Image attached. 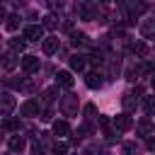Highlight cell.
I'll return each instance as SVG.
<instances>
[{
	"label": "cell",
	"mask_w": 155,
	"mask_h": 155,
	"mask_svg": "<svg viewBox=\"0 0 155 155\" xmlns=\"http://www.w3.org/2000/svg\"><path fill=\"white\" fill-rule=\"evenodd\" d=\"M46 5H48L51 10H61V7L65 5V0H46Z\"/></svg>",
	"instance_id": "29"
},
{
	"label": "cell",
	"mask_w": 155,
	"mask_h": 155,
	"mask_svg": "<svg viewBox=\"0 0 155 155\" xmlns=\"http://www.w3.org/2000/svg\"><path fill=\"white\" fill-rule=\"evenodd\" d=\"M0 140H2V131H0Z\"/></svg>",
	"instance_id": "38"
},
{
	"label": "cell",
	"mask_w": 155,
	"mask_h": 155,
	"mask_svg": "<svg viewBox=\"0 0 155 155\" xmlns=\"http://www.w3.org/2000/svg\"><path fill=\"white\" fill-rule=\"evenodd\" d=\"M102 82H104V80H102V73H97V70L85 75V85H87L90 90H99V87H102Z\"/></svg>",
	"instance_id": "7"
},
{
	"label": "cell",
	"mask_w": 155,
	"mask_h": 155,
	"mask_svg": "<svg viewBox=\"0 0 155 155\" xmlns=\"http://www.w3.org/2000/svg\"><path fill=\"white\" fill-rule=\"evenodd\" d=\"M56 85L70 90V87H73V75H70L68 70H58V73H56Z\"/></svg>",
	"instance_id": "8"
},
{
	"label": "cell",
	"mask_w": 155,
	"mask_h": 155,
	"mask_svg": "<svg viewBox=\"0 0 155 155\" xmlns=\"http://www.w3.org/2000/svg\"><path fill=\"white\" fill-rule=\"evenodd\" d=\"M99 2H102V5H109V2H111V0H99Z\"/></svg>",
	"instance_id": "33"
},
{
	"label": "cell",
	"mask_w": 155,
	"mask_h": 155,
	"mask_svg": "<svg viewBox=\"0 0 155 155\" xmlns=\"http://www.w3.org/2000/svg\"><path fill=\"white\" fill-rule=\"evenodd\" d=\"M53 94H56V90L51 87V90H44V94H41V99H44V104H48L51 99H53Z\"/></svg>",
	"instance_id": "26"
},
{
	"label": "cell",
	"mask_w": 155,
	"mask_h": 155,
	"mask_svg": "<svg viewBox=\"0 0 155 155\" xmlns=\"http://www.w3.org/2000/svg\"><path fill=\"white\" fill-rule=\"evenodd\" d=\"M150 131H153V126H150V121H140V124H138V133H140V136H148Z\"/></svg>",
	"instance_id": "25"
},
{
	"label": "cell",
	"mask_w": 155,
	"mask_h": 155,
	"mask_svg": "<svg viewBox=\"0 0 155 155\" xmlns=\"http://www.w3.org/2000/svg\"><path fill=\"white\" fill-rule=\"evenodd\" d=\"M70 133V126L65 124V121H53V136H68Z\"/></svg>",
	"instance_id": "15"
},
{
	"label": "cell",
	"mask_w": 155,
	"mask_h": 155,
	"mask_svg": "<svg viewBox=\"0 0 155 155\" xmlns=\"http://www.w3.org/2000/svg\"><path fill=\"white\" fill-rule=\"evenodd\" d=\"M7 143H10V153H22V150H24V145H27V140H24L19 133H17V136H10V140H7Z\"/></svg>",
	"instance_id": "11"
},
{
	"label": "cell",
	"mask_w": 155,
	"mask_h": 155,
	"mask_svg": "<svg viewBox=\"0 0 155 155\" xmlns=\"http://www.w3.org/2000/svg\"><path fill=\"white\" fill-rule=\"evenodd\" d=\"M90 61H92L94 65H102V63H104V58H102V53H99V51H94V53L90 56Z\"/></svg>",
	"instance_id": "30"
},
{
	"label": "cell",
	"mask_w": 155,
	"mask_h": 155,
	"mask_svg": "<svg viewBox=\"0 0 155 155\" xmlns=\"http://www.w3.org/2000/svg\"><path fill=\"white\" fill-rule=\"evenodd\" d=\"M85 155H97V153H94V150H87V153H85Z\"/></svg>",
	"instance_id": "34"
},
{
	"label": "cell",
	"mask_w": 155,
	"mask_h": 155,
	"mask_svg": "<svg viewBox=\"0 0 155 155\" xmlns=\"http://www.w3.org/2000/svg\"><path fill=\"white\" fill-rule=\"evenodd\" d=\"M7 19V12H5V7H0V24Z\"/></svg>",
	"instance_id": "31"
},
{
	"label": "cell",
	"mask_w": 155,
	"mask_h": 155,
	"mask_svg": "<svg viewBox=\"0 0 155 155\" xmlns=\"http://www.w3.org/2000/svg\"><path fill=\"white\" fill-rule=\"evenodd\" d=\"M153 90H155V75H153Z\"/></svg>",
	"instance_id": "35"
},
{
	"label": "cell",
	"mask_w": 155,
	"mask_h": 155,
	"mask_svg": "<svg viewBox=\"0 0 155 155\" xmlns=\"http://www.w3.org/2000/svg\"><path fill=\"white\" fill-rule=\"evenodd\" d=\"M124 153H126V155H138L136 143H124Z\"/></svg>",
	"instance_id": "28"
},
{
	"label": "cell",
	"mask_w": 155,
	"mask_h": 155,
	"mask_svg": "<svg viewBox=\"0 0 155 155\" xmlns=\"http://www.w3.org/2000/svg\"><path fill=\"white\" fill-rule=\"evenodd\" d=\"M85 65H87V56H82V53H73L70 56V68L73 70H85Z\"/></svg>",
	"instance_id": "10"
},
{
	"label": "cell",
	"mask_w": 155,
	"mask_h": 155,
	"mask_svg": "<svg viewBox=\"0 0 155 155\" xmlns=\"http://www.w3.org/2000/svg\"><path fill=\"white\" fill-rule=\"evenodd\" d=\"M94 114H97V107L94 104H85V116L87 119H94Z\"/></svg>",
	"instance_id": "27"
},
{
	"label": "cell",
	"mask_w": 155,
	"mask_h": 155,
	"mask_svg": "<svg viewBox=\"0 0 155 155\" xmlns=\"http://www.w3.org/2000/svg\"><path fill=\"white\" fill-rule=\"evenodd\" d=\"M138 97H140V90H131V92H126V94H124V109H126V114L136 109Z\"/></svg>",
	"instance_id": "6"
},
{
	"label": "cell",
	"mask_w": 155,
	"mask_h": 155,
	"mask_svg": "<svg viewBox=\"0 0 155 155\" xmlns=\"http://www.w3.org/2000/svg\"><path fill=\"white\" fill-rule=\"evenodd\" d=\"M111 126H114V131H116V133H124V131H128V128L133 126V119L124 111V114H116V116L111 119Z\"/></svg>",
	"instance_id": "2"
},
{
	"label": "cell",
	"mask_w": 155,
	"mask_h": 155,
	"mask_svg": "<svg viewBox=\"0 0 155 155\" xmlns=\"http://www.w3.org/2000/svg\"><path fill=\"white\" fill-rule=\"evenodd\" d=\"M143 107H145V111H148V114H155V94H153V97H145Z\"/></svg>",
	"instance_id": "22"
},
{
	"label": "cell",
	"mask_w": 155,
	"mask_h": 155,
	"mask_svg": "<svg viewBox=\"0 0 155 155\" xmlns=\"http://www.w3.org/2000/svg\"><path fill=\"white\" fill-rule=\"evenodd\" d=\"M19 114H22V116H29V119H34V116H39V114H41V107H39V102H34V99H27V102L19 107Z\"/></svg>",
	"instance_id": "5"
},
{
	"label": "cell",
	"mask_w": 155,
	"mask_h": 155,
	"mask_svg": "<svg viewBox=\"0 0 155 155\" xmlns=\"http://www.w3.org/2000/svg\"><path fill=\"white\" fill-rule=\"evenodd\" d=\"M15 65H17V53H15V51L5 53V56H2V68H5V70H12Z\"/></svg>",
	"instance_id": "14"
},
{
	"label": "cell",
	"mask_w": 155,
	"mask_h": 155,
	"mask_svg": "<svg viewBox=\"0 0 155 155\" xmlns=\"http://www.w3.org/2000/svg\"><path fill=\"white\" fill-rule=\"evenodd\" d=\"M140 36H145V39H153L155 36V19H143L140 22Z\"/></svg>",
	"instance_id": "9"
},
{
	"label": "cell",
	"mask_w": 155,
	"mask_h": 155,
	"mask_svg": "<svg viewBox=\"0 0 155 155\" xmlns=\"http://www.w3.org/2000/svg\"><path fill=\"white\" fill-rule=\"evenodd\" d=\"M2 155H15V153H2Z\"/></svg>",
	"instance_id": "36"
},
{
	"label": "cell",
	"mask_w": 155,
	"mask_h": 155,
	"mask_svg": "<svg viewBox=\"0 0 155 155\" xmlns=\"http://www.w3.org/2000/svg\"><path fill=\"white\" fill-rule=\"evenodd\" d=\"M31 155H46V145H44L41 140H36V143L31 145Z\"/></svg>",
	"instance_id": "20"
},
{
	"label": "cell",
	"mask_w": 155,
	"mask_h": 155,
	"mask_svg": "<svg viewBox=\"0 0 155 155\" xmlns=\"http://www.w3.org/2000/svg\"><path fill=\"white\" fill-rule=\"evenodd\" d=\"M39 68V58L36 56H24L22 58V70L24 73H31V70H36Z\"/></svg>",
	"instance_id": "13"
},
{
	"label": "cell",
	"mask_w": 155,
	"mask_h": 155,
	"mask_svg": "<svg viewBox=\"0 0 155 155\" xmlns=\"http://www.w3.org/2000/svg\"><path fill=\"white\" fill-rule=\"evenodd\" d=\"M5 24H7V29H10V31H15V29L19 27V17H17V15H10Z\"/></svg>",
	"instance_id": "19"
},
{
	"label": "cell",
	"mask_w": 155,
	"mask_h": 155,
	"mask_svg": "<svg viewBox=\"0 0 155 155\" xmlns=\"http://www.w3.org/2000/svg\"><path fill=\"white\" fill-rule=\"evenodd\" d=\"M17 2H27V0H17Z\"/></svg>",
	"instance_id": "37"
},
{
	"label": "cell",
	"mask_w": 155,
	"mask_h": 155,
	"mask_svg": "<svg viewBox=\"0 0 155 155\" xmlns=\"http://www.w3.org/2000/svg\"><path fill=\"white\" fill-rule=\"evenodd\" d=\"M41 48H44V53H46V56L56 53V51H58V39H56V36H48V39H44V41H41Z\"/></svg>",
	"instance_id": "12"
},
{
	"label": "cell",
	"mask_w": 155,
	"mask_h": 155,
	"mask_svg": "<svg viewBox=\"0 0 155 155\" xmlns=\"http://www.w3.org/2000/svg\"><path fill=\"white\" fill-rule=\"evenodd\" d=\"M131 51H133L136 56H145V53H148V48H145V44H140V41H138V44H133V46H131Z\"/></svg>",
	"instance_id": "24"
},
{
	"label": "cell",
	"mask_w": 155,
	"mask_h": 155,
	"mask_svg": "<svg viewBox=\"0 0 155 155\" xmlns=\"http://www.w3.org/2000/svg\"><path fill=\"white\" fill-rule=\"evenodd\" d=\"M148 148H150V150H155V138H148Z\"/></svg>",
	"instance_id": "32"
},
{
	"label": "cell",
	"mask_w": 155,
	"mask_h": 155,
	"mask_svg": "<svg viewBox=\"0 0 155 155\" xmlns=\"http://www.w3.org/2000/svg\"><path fill=\"white\" fill-rule=\"evenodd\" d=\"M41 27H44V29H56V27H58V17H56V15H46L44 22H41Z\"/></svg>",
	"instance_id": "16"
},
{
	"label": "cell",
	"mask_w": 155,
	"mask_h": 155,
	"mask_svg": "<svg viewBox=\"0 0 155 155\" xmlns=\"http://www.w3.org/2000/svg\"><path fill=\"white\" fill-rule=\"evenodd\" d=\"M70 39H73L75 46H85V44H87V34H82V31H73Z\"/></svg>",
	"instance_id": "18"
},
{
	"label": "cell",
	"mask_w": 155,
	"mask_h": 155,
	"mask_svg": "<svg viewBox=\"0 0 155 155\" xmlns=\"http://www.w3.org/2000/svg\"><path fill=\"white\" fill-rule=\"evenodd\" d=\"M15 107H17L15 97H12L10 92H2V94H0V116H10Z\"/></svg>",
	"instance_id": "3"
},
{
	"label": "cell",
	"mask_w": 155,
	"mask_h": 155,
	"mask_svg": "<svg viewBox=\"0 0 155 155\" xmlns=\"http://www.w3.org/2000/svg\"><path fill=\"white\" fill-rule=\"evenodd\" d=\"M10 46H12L15 53H17V51H19V53L24 51V41H22V39H10Z\"/></svg>",
	"instance_id": "23"
},
{
	"label": "cell",
	"mask_w": 155,
	"mask_h": 155,
	"mask_svg": "<svg viewBox=\"0 0 155 155\" xmlns=\"http://www.w3.org/2000/svg\"><path fill=\"white\" fill-rule=\"evenodd\" d=\"M2 128H5V131H19V121H17V119H12V116H5Z\"/></svg>",
	"instance_id": "17"
},
{
	"label": "cell",
	"mask_w": 155,
	"mask_h": 155,
	"mask_svg": "<svg viewBox=\"0 0 155 155\" xmlns=\"http://www.w3.org/2000/svg\"><path fill=\"white\" fill-rule=\"evenodd\" d=\"M61 111L65 116H75L78 114V97L75 94H63L61 97Z\"/></svg>",
	"instance_id": "1"
},
{
	"label": "cell",
	"mask_w": 155,
	"mask_h": 155,
	"mask_svg": "<svg viewBox=\"0 0 155 155\" xmlns=\"http://www.w3.org/2000/svg\"><path fill=\"white\" fill-rule=\"evenodd\" d=\"M65 153H68V145L65 143H56L51 148V155H65Z\"/></svg>",
	"instance_id": "21"
},
{
	"label": "cell",
	"mask_w": 155,
	"mask_h": 155,
	"mask_svg": "<svg viewBox=\"0 0 155 155\" xmlns=\"http://www.w3.org/2000/svg\"><path fill=\"white\" fill-rule=\"evenodd\" d=\"M27 41H44V27L41 24H29L24 27V34H22Z\"/></svg>",
	"instance_id": "4"
}]
</instances>
